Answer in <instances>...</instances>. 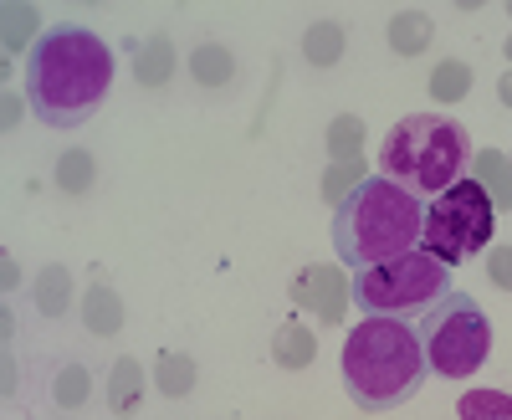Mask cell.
<instances>
[{"label": "cell", "mask_w": 512, "mask_h": 420, "mask_svg": "<svg viewBox=\"0 0 512 420\" xmlns=\"http://www.w3.org/2000/svg\"><path fill=\"white\" fill-rule=\"evenodd\" d=\"M477 185L492 195L497 210H512V164H507V154H497V149L477 154Z\"/></svg>", "instance_id": "14"}, {"label": "cell", "mask_w": 512, "mask_h": 420, "mask_svg": "<svg viewBox=\"0 0 512 420\" xmlns=\"http://www.w3.org/2000/svg\"><path fill=\"white\" fill-rule=\"evenodd\" d=\"M492 231H497V205L492 195L477 185V180H456L446 195H436L425 205V231H420V246L431 251L436 262L446 267H461L482 257L492 246Z\"/></svg>", "instance_id": "7"}, {"label": "cell", "mask_w": 512, "mask_h": 420, "mask_svg": "<svg viewBox=\"0 0 512 420\" xmlns=\"http://www.w3.org/2000/svg\"><path fill=\"white\" fill-rule=\"evenodd\" d=\"M134 77L144 82V88H169V77H175V41L149 36L144 47L134 52Z\"/></svg>", "instance_id": "9"}, {"label": "cell", "mask_w": 512, "mask_h": 420, "mask_svg": "<svg viewBox=\"0 0 512 420\" xmlns=\"http://www.w3.org/2000/svg\"><path fill=\"white\" fill-rule=\"evenodd\" d=\"M36 31V11L31 6H6V52H21V41Z\"/></svg>", "instance_id": "24"}, {"label": "cell", "mask_w": 512, "mask_h": 420, "mask_svg": "<svg viewBox=\"0 0 512 420\" xmlns=\"http://www.w3.org/2000/svg\"><path fill=\"white\" fill-rule=\"evenodd\" d=\"M36 308L47 313V318H62L72 308V277L62 267H47L36 277Z\"/></svg>", "instance_id": "17"}, {"label": "cell", "mask_w": 512, "mask_h": 420, "mask_svg": "<svg viewBox=\"0 0 512 420\" xmlns=\"http://www.w3.org/2000/svg\"><path fill=\"white\" fill-rule=\"evenodd\" d=\"M507 57H512V41H507Z\"/></svg>", "instance_id": "28"}, {"label": "cell", "mask_w": 512, "mask_h": 420, "mask_svg": "<svg viewBox=\"0 0 512 420\" xmlns=\"http://www.w3.org/2000/svg\"><path fill=\"white\" fill-rule=\"evenodd\" d=\"M359 180H364V164H359V159H349V164H338V170L328 175V185H323V195H328V200L338 205V200H344V190H354Z\"/></svg>", "instance_id": "25"}, {"label": "cell", "mask_w": 512, "mask_h": 420, "mask_svg": "<svg viewBox=\"0 0 512 420\" xmlns=\"http://www.w3.org/2000/svg\"><path fill=\"white\" fill-rule=\"evenodd\" d=\"M359 144H364V123H359V118H349V113H344V118H333V129H328V149H333L338 159H344V154H354Z\"/></svg>", "instance_id": "23"}, {"label": "cell", "mask_w": 512, "mask_h": 420, "mask_svg": "<svg viewBox=\"0 0 512 420\" xmlns=\"http://www.w3.org/2000/svg\"><path fill=\"white\" fill-rule=\"evenodd\" d=\"M292 292H297V303H318L323 318H338L344 313V298H349V282L338 272H328V267H308L292 282Z\"/></svg>", "instance_id": "8"}, {"label": "cell", "mask_w": 512, "mask_h": 420, "mask_svg": "<svg viewBox=\"0 0 512 420\" xmlns=\"http://www.w3.org/2000/svg\"><path fill=\"white\" fill-rule=\"evenodd\" d=\"M190 77L200 82V88H226V82L236 77L231 47H221V41H205V47H195V52H190Z\"/></svg>", "instance_id": "11"}, {"label": "cell", "mask_w": 512, "mask_h": 420, "mask_svg": "<svg viewBox=\"0 0 512 420\" xmlns=\"http://www.w3.org/2000/svg\"><path fill=\"white\" fill-rule=\"evenodd\" d=\"M497 98H502V103H507V108H512V72H507V77H502V88H497Z\"/></svg>", "instance_id": "27"}, {"label": "cell", "mask_w": 512, "mask_h": 420, "mask_svg": "<svg viewBox=\"0 0 512 420\" xmlns=\"http://www.w3.org/2000/svg\"><path fill=\"white\" fill-rule=\"evenodd\" d=\"M461 420H512V395L507 390H466L456 400Z\"/></svg>", "instance_id": "16"}, {"label": "cell", "mask_w": 512, "mask_h": 420, "mask_svg": "<svg viewBox=\"0 0 512 420\" xmlns=\"http://www.w3.org/2000/svg\"><path fill=\"white\" fill-rule=\"evenodd\" d=\"M431 380L420 333L405 318H364L344 339V390L359 410L384 415L420 395Z\"/></svg>", "instance_id": "3"}, {"label": "cell", "mask_w": 512, "mask_h": 420, "mask_svg": "<svg viewBox=\"0 0 512 420\" xmlns=\"http://www.w3.org/2000/svg\"><path fill=\"white\" fill-rule=\"evenodd\" d=\"M507 164H512V154H507Z\"/></svg>", "instance_id": "29"}, {"label": "cell", "mask_w": 512, "mask_h": 420, "mask_svg": "<svg viewBox=\"0 0 512 420\" xmlns=\"http://www.w3.org/2000/svg\"><path fill=\"white\" fill-rule=\"evenodd\" d=\"M415 333L436 380H472L492 354V318L482 313L472 292H456V287L431 313H420Z\"/></svg>", "instance_id": "6"}, {"label": "cell", "mask_w": 512, "mask_h": 420, "mask_svg": "<svg viewBox=\"0 0 512 420\" xmlns=\"http://www.w3.org/2000/svg\"><path fill=\"white\" fill-rule=\"evenodd\" d=\"M313 354H318V344H313V333H308V328L287 323V328L277 333V359H282V364H292V369H297V364H308Z\"/></svg>", "instance_id": "21"}, {"label": "cell", "mask_w": 512, "mask_h": 420, "mask_svg": "<svg viewBox=\"0 0 512 420\" xmlns=\"http://www.w3.org/2000/svg\"><path fill=\"white\" fill-rule=\"evenodd\" d=\"M466 93H472V67L456 62V57H446V62L431 72V98H441V103H461Z\"/></svg>", "instance_id": "19"}, {"label": "cell", "mask_w": 512, "mask_h": 420, "mask_svg": "<svg viewBox=\"0 0 512 420\" xmlns=\"http://www.w3.org/2000/svg\"><path fill=\"white\" fill-rule=\"evenodd\" d=\"M379 170L395 185L415 190L420 200H436L466 170V129L456 118H441V113H410L384 134Z\"/></svg>", "instance_id": "4"}, {"label": "cell", "mask_w": 512, "mask_h": 420, "mask_svg": "<svg viewBox=\"0 0 512 420\" xmlns=\"http://www.w3.org/2000/svg\"><path fill=\"white\" fill-rule=\"evenodd\" d=\"M154 380H159V390H164L169 400L190 395V390H195V359H190V354H164V359L154 364Z\"/></svg>", "instance_id": "18"}, {"label": "cell", "mask_w": 512, "mask_h": 420, "mask_svg": "<svg viewBox=\"0 0 512 420\" xmlns=\"http://www.w3.org/2000/svg\"><path fill=\"white\" fill-rule=\"evenodd\" d=\"M88 390H93L88 369H82V364H67V369L57 374V385H52V400H57V405H67V410H77L82 400H88Z\"/></svg>", "instance_id": "22"}, {"label": "cell", "mask_w": 512, "mask_h": 420, "mask_svg": "<svg viewBox=\"0 0 512 420\" xmlns=\"http://www.w3.org/2000/svg\"><path fill=\"white\" fill-rule=\"evenodd\" d=\"M303 57H308L313 67H333L338 57H344V26H338V21L308 26V31H303Z\"/></svg>", "instance_id": "15"}, {"label": "cell", "mask_w": 512, "mask_h": 420, "mask_svg": "<svg viewBox=\"0 0 512 420\" xmlns=\"http://www.w3.org/2000/svg\"><path fill=\"white\" fill-rule=\"evenodd\" d=\"M57 185L67 190V195H82L93 185V154L88 149H72V154H62L57 159Z\"/></svg>", "instance_id": "20"}, {"label": "cell", "mask_w": 512, "mask_h": 420, "mask_svg": "<svg viewBox=\"0 0 512 420\" xmlns=\"http://www.w3.org/2000/svg\"><path fill=\"white\" fill-rule=\"evenodd\" d=\"M390 52H400V57H415V52H431V41H436V26H431V16L425 11H400V16H390Z\"/></svg>", "instance_id": "10"}, {"label": "cell", "mask_w": 512, "mask_h": 420, "mask_svg": "<svg viewBox=\"0 0 512 420\" xmlns=\"http://www.w3.org/2000/svg\"><path fill=\"white\" fill-rule=\"evenodd\" d=\"M113 72H118V57L108 41L93 26L62 21L31 41L26 67H21V88H26V103H31L41 129L72 134L108 103Z\"/></svg>", "instance_id": "1"}, {"label": "cell", "mask_w": 512, "mask_h": 420, "mask_svg": "<svg viewBox=\"0 0 512 420\" xmlns=\"http://www.w3.org/2000/svg\"><path fill=\"white\" fill-rule=\"evenodd\" d=\"M487 272L497 287H512V246H497L492 257H487Z\"/></svg>", "instance_id": "26"}, {"label": "cell", "mask_w": 512, "mask_h": 420, "mask_svg": "<svg viewBox=\"0 0 512 420\" xmlns=\"http://www.w3.org/2000/svg\"><path fill=\"white\" fill-rule=\"evenodd\" d=\"M139 395H144V364L123 354L113 364V380H108V410L113 415H134L139 410Z\"/></svg>", "instance_id": "12"}, {"label": "cell", "mask_w": 512, "mask_h": 420, "mask_svg": "<svg viewBox=\"0 0 512 420\" xmlns=\"http://www.w3.org/2000/svg\"><path fill=\"white\" fill-rule=\"evenodd\" d=\"M446 292H451V267L436 262L431 251L420 246V251H410V257L354 272L349 303L364 318H415V313H431Z\"/></svg>", "instance_id": "5"}, {"label": "cell", "mask_w": 512, "mask_h": 420, "mask_svg": "<svg viewBox=\"0 0 512 420\" xmlns=\"http://www.w3.org/2000/svg\"><path fill=\"white\" fill-rule=\"evenodd\" d=\"M420 231H425V200L405 185H395L390 175H364L333 216V251L349 272L379 267L420 251Z\"/></svg>", "instance_id": "2"}, {"label": "cell", "mask_w": 512, "mask_h": 420, "mask_svg": "<svg viewBox=\"0 0 512 420\" xmlns=\"http://www.w3.org/2000/svg\"><path fill=\"white\" fill-rule=\"evenodd\" d=\"M82 323H88V333H118L123 328V303L113 287H88V298H82Z\"/></svg>", "instance_id": "13"}]
</instances>
